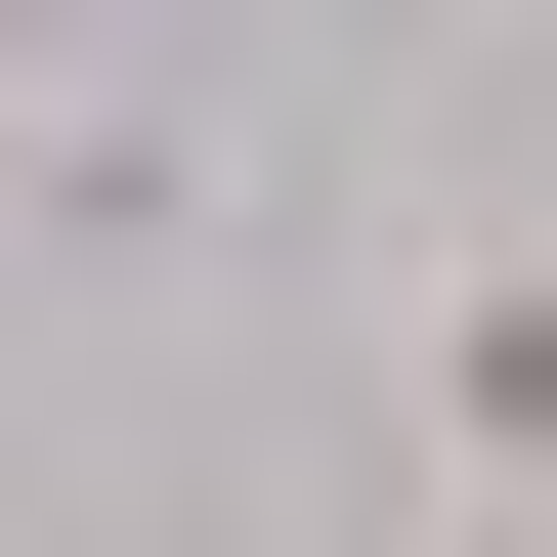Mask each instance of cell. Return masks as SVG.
<instances>
[{"label": "cell", "mask_w": 557, "mask_h": 557, "mask_svg": "<svg viewBox=\"0 0 557 557\" xmlns=\"http://www.w3.org/2000/svg\"><path fill=\"white\" fill-rule=\"evenodd\" d=\"M429 472H472V515H557V258H472V300H429Z\"/></svg>", "instance_id": "6da1fadb"}]
</instances>
